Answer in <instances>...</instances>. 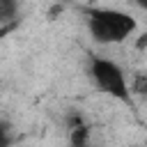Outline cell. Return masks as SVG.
<instances>
[{
	"instance_id": "obj_1",
	"label": "cell",
	"mask_w": 147,
	"mask_h": 147,
	"mask_svg": "<svg viewBox=\"0 0 147 147\" xmlns=\"http://www.w3.org/2000/svg\"><path fill=\"white\" fill-rule=\"evenodd\" d=\"M87 30L96 44H122L138 28L136 18L119 9L108 7H80Z\"/></svg>"
},
{
	"instance_id": "obj_2",
	"label": "cell",
	"mask_w": 147,
	"mask_h": 147,
	"mask_svg": "<svg viewBox=\"0 0 147 147\" xmlns=\"http://www.w3.org/2000/svg\"><path fill=\"white\" fill-rule=\"evenodd\" d=\"M90 78L94 80V85L101 92L131 106V92H129L124 71L117 62H113L108 57H92L90 60Z\"/></svg>"
},
{
	"instance_id": "obj_3",
	"label": "cell",
	"mask_w": 147,
	"mask_h": 147,
	"mask_svg": "<svg viewBox=\"0 0 147 147\" xmlns=\"http://www.w3.org/2000/svg\"><path fill=\"white\" fill-rule=\"evenodd\" d=\"M18 16V0H0V25L16 21Z\"/></svg>"
},
{
	"instance_id": "obj_4",
	"label": "cell",
	"mask_w": 147,
	"mask_h": 147,
	"mask_svg": "<svg viewBox=\"0 0 147 147\" xmlns=\"http://www.w3.org/2000/svg\"><path fill=\"white\" fill-rule=\"evenodd\" d=\"M129 92H136V94H145L147 92V76L145 74H136L131 78V85H129Z\"/></svg>"
},
{
	"instance_id": "obj_5",
	"label": "cell",
	"mask_w": 147,
	"mask_h": 147,
	"mask_svg": "<svg viewBox=\"0 0 147 147\" xmlns=\"http://www.w3.org/2000/svg\"><path fill=\"white\" fill-rule=\"evenodd\" d=\"M11 142H14L11 131H9V126L0 119V147H11Z\"/></svg>"
},
{
	"instance_id": "obj_6",
	"label": "cell",
	"mask_w": 147,
	"mask_h": 147,
	"mask_svg": "<svg viewBox=\"0 0 147 147\" xmlns=\"http://www.w3.org/2000/svg\"><path fill=\"white\" fill-rule=\"evenodd\" d=\"M16 25H18V18H16V21H11V23H5V25H0V39H2L5 34H9V32H11Z\"/></svg>"
},
{
	"instance_id": "obj_7",
	"label": "cell",
	"mask_w": 147,
	"mask_h": 147,
	"mask_svg": "<svg viewBox=\"0 0 147 147\" xmlns=\"http://www.w3.org/2000/svg\"><path fill=\"white\" fill-rule=\"evenodd\" d=\"M145 44H147V34H140V37H138L136 48H138V51H145Z\"/></svg>"
},
{
	"instance_id": "obj_8",
	"label": "cell",
	"mask_w": 147,
	"mask_h": 147,
	"mask_svg": "<svg viewBox=\"0 0 147 147\" xmlns=\"http://www.w3.org/2000/svg\"><path fill=\"white\" fill-rule=\"evenodd\" d=\"M136 5H138L140 9H147V0H136Z\"/></svg>"
},
{
	"instance_id": "obj_9",
	"label": "cell",
	"mask_w": 147,
	"mask_h": 147,
	"mask_svg": "<svg viewBox=\"0 0 147 147\" xmlns=\"http://www.w3.org/2000/svg\"><path fill=\"white\" fill-rule=\"evenodd\" d=\"M87 147H94V145H87Z\"/></svg>"
},
{
	"instance_id": "obj_10",
	"label": "cell",
	"mask_w": 147,
	"mask_h": 147,
	"mask_svg": "<svg viewBox=\"0 0 147 147\" xmlns=\"http://www.w3.org/2000/svg\"><path fill=\"white\" fill-rule=\"evenodd\" d=\"M133 147H140V145H133Z\"/></svg>"
}]
</instances>
